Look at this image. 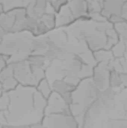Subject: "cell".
Wrapping results in <instances>:
<instances>
[{"mask_svg": "<svg viewBox=\"0 0 127 128\" xmlns=\"http://www.w3.org/2000/svg\"><path fill=\"white\" fill-rule=\"evenodd\" d=\"M7 93L9 103L3 112L6 128L41 127L46 99L36 88L18 85Z\"/></svg>", "mask_w": 127, "mask_h": 128, "instance_id": "cell-1", "label": "cell"}, {"mask_svg": "<svg viewBox=\"0 0 127 128\" xmlns=\"http://www.w3.org/2000/svg\"><path fill=\"white\" fill-rule=\"evenodd\" d=\"M100 92L94 86L91 76L81 80L72 92L70 110L79 127L83 123L87 111L98 98Z\"/></svg>", "mask_w": 127, "mask_h": 128, "instance_id": "cell-2", "label": "cell"}, {"mask_svg": "<svg viewBox=\"0 0 127 128\" xmlns=\"http://www.w3.org/2000/svg\"><path fill=\"white\" fill-rule=\"evenodd\" d=\"M34 35L28 32L7 33L0 44V53L8 58V62L26 59L32 53Z\"/></svg>", "mask_w": 127, "mask_h": 128, "instance_id": "cell-3", "label": "cell"}, {"mask_svg": "<svg viewBox=\"0 0 127 128\" xmlns=\"http://www.w3.org/2000/svg\"><path fill=\"white\" fill-rule=\"evenodd\" d=\"M27 13L25 8L4 10L0 14V26L6 33L25 32Z\"/></svg>", "mask_w": 127, "mask_h": 128, "instance_id": "cell-4", "label": "cell"}, {"mask_svg": "<svg viewBox=\"0 0 127 128\" xmlns=\"http://www.w3.org/2000/svg\"><path fill=\"white\" fill-rule=\"evenodd\" d=\"M41 127L45 128H79V124L71 112H61L44 115Z\"/></svg>", "mask_w": 127, "mask_h": 128, "instance_id": "cell-5", "label": "cell"}, {"mask_svg": "<svg viewBox=\"0 0 127 128\" xmlns=\"http://www.w3.org/2000/svg\"><path fill=\"white\" fill-rule=\"evenodd\" d=\"M10 64L12 67L14 77L19 85L36 87L37 83L32 74L27 59L17 61Z\"/></svg>", "mask_w": 127, "mask_h": 128, "instance_id": "cell-6", "label": "cell"}, {"mask_svg": "<svg viewBox=\"0 0 127 128\" xmlns=\"http://www.w3.org/2000/svg\"><path fill=\"white\" fill-rule=\"evenodd\" d=\"M127 0H103L100 14L114 24L124 20L121 16L122 7Z\"/></svg>", "mask_w": 127, "mask_h": 128, "instance_id": "cell-7", "label": "cell"}, {"mask_svg": "<svg viewBox=\"0 0 127 128\" xmlns=\"http://www.w3.org/2000/svg\"><path fill=\"white\" fill-rule=\"evenodd\" d=\"M110 71L111 68L109 63L106 62H98V64L93 68L91 79L94 86L99 91H103L110 86Z\"/></svg>", "mask_w": 127, "mask_h": 128, "instance_id": "cell-8", "label": "cell"}, {"mask_svg": "<svg viewBox=\"0 0 127 128\" xmlns=\"http://www.w3.org/2000/svg\"><path fill=\"white\" fill-rule=\"evenodd\" d=\"M61 112H70V105L60 94L52 91L46 99L45 115Z\"/></svg>", "mask_w": 127, "mask_h": 128, "instance_id": "cell-9", "label": "cell"}, {"mask_svg": "<svg viewBox=\"0 0 127 128\" xmlns=\"http://www.w3.org/2000/svg\"><path fill=\"white\" fill-rule=\"evenodd\" d=\"M51 0H34L25 8L28 16L40 18L49 11H54L50 3Z\"/></svg>", "mask_w": 127, "mask_h": 128, "instance_id": "cell-10", "label": "cell"}, {"mask_svg": "<svg viewBox=\"0 0 127 128\" xmlns=\"http://www.w3.org/2000/svg\"><path fill=\"white\" fill-rule=\"evenodd\" d=\"M50 85L52 91L60 94L70 105L71 94L76 86L64 79H55L50 82Z\"/></svg>", "mask_w": 127, "mask_h": 128, "instance_id": "cell-11", "label": "cell"}, {"mask_svg": "<svg viewBox=\"0 0 127 128\" xmlns=\"http://www.w3.org/2000/svg\"><path fill=\"white\" fill-rule=\"evenodd\" d=\"M0 83L4 92H8L14 89L19 85L14 77L13 69L10 63L0 71Z\"/></svg>", "mask_w": 127, "mask_h": 128, "instance_id": "cell-12", "label": "cell"}, {"mask_svg": "<svg viewBox=\"0 0 127 128\" xmlns=\"http://www.w3.org/2000/svg\"><path fill=\"white\" fill-rule=\"evenodd\" d=\"M35 88L39 92V93L42 96H43L46 99H47L49 98V96L51 94V93L52 92V89L50 82H49V80H47L46 77L41 80L38 82V84L36 86Z\"/></svg>", "mask_w": 127, "mask_h": 128, "instance_id": "cell-13", "label": "cell"}, {"mask_svg": "<svg viewBox=\"0 0 127 128\" xmlns=\"http://www.w3.org/2000/svg\"><path fill=\"white\" fill-rule=\"evenodd\" d=\"M8 64V58L4 55L0 53V71L4 69Z\"/></svg>", "mask_w": 127, "mask_h": 128, "instance_id": "cell-14", "label": "cell"}, {"mask_svg": "<svg viewBox=\"0 0 127 128\" xmlns=\"http://www.w3.org/2000/svg\"><path fill=\"white\" fill-rule=\"evenodd\" d=\"M7 33L3 30V28L0 26V44H1V43L2 42V40H3V39H4V36H5V34H6Z\"/></svg>", "mask_w": 127, "mask_h": 128, "instance_id": "cell-15", "label": "cell"}, {"mask_svg": "<svg viewBox=\"0 0 127 128\" xmlns=\"http://www.w3.org/2000/svg\"><path fill=\"white\" fill-rule=\"evenodd\" d=\"M121 77L123 84H125L127 86V74H121Z\"/></svg>", "mask_w": 127, "mask_h": 128, "instance_id": "cell-16", "label": "cell"}, {"mask_svg": "<svg viewBox=\"0 0 127 128\" xmlns=\"http://www.w3.org/2000/svg\"><path fill=\"white\" fill-rule=\"evenodd\" d=\"M3 11H4V8H3L2 4H1V2H0V14H1Z\"/></svg>", "mask_w": 127, "mask_h": 128, "instance_id": "cell-17", "label": "cell"}, {"mask_svg": "<svg viewBox=\"0 0 127 128\" xmlns=\"http://www.w3.org/2000/svg\"><path fill=\"white\" fill-rule=\"evenodd\" d=\"M4 92V91H3V89H2V87H1V83H0V96L1 95V94Z\"/></svg>", "mask_w": 127, "mask_h": 128, "instance_id": "cell-18", "label": "cell"}]
</instances>
